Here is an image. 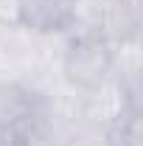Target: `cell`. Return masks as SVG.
Returning a JSON list of instances; mask_svg holds the SVG:
<instances>
[{"label": "cell", "mask_w": 143, "mask_h": 146, "mask_svg": "<svg viewBox=\"0 0 143 146\" xmlns=\"http://www.w3.org/2000/svg\"><path fill=\"white\" fill-rule=\"evenodd\" d=\"M23 20L36 31L62 28L76 11V0H17Z\"/></svg>", "instance_id": "1"}]
</instances>
